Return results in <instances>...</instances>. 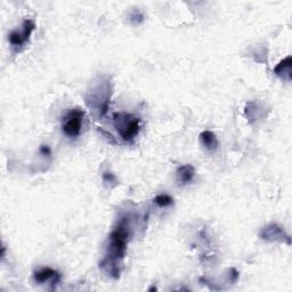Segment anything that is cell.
I'll return each instance as SVG.
<instances>
[{"label":"cell","mask_w":292,"mask_h":292,"mask_svg":"<svg viewBox=\"0 0 292 292\" xmlns=\"http://www.w3.org/2000/svg\"><path fill=\"white\" fill-rule=\"evenodd\" d=\"M129 232V218L124 217L121 218L117 227L111 232L110 237H108L107 252L102 263V266H107L108 273H111V275H114L115 277L120 273L118 264H120L126 256L127 244H128L130 234Z\"/></svg>","instance_id":"6da1fadb"},{"label":"cell","mask_w":292,"mask_h":292,"mask_svg":"<svg viewBox=\"0 0 292 292\" xmlns=\"http://www.w3.org/2000/svg\"><path fill=\"white\" fill-rule=\"evenodd\" d=\"M111 94V83L101 79L100 82H97L91 87L90 91H88L86 103L90 108H93V111L97 112L98 117L103 118L108 110Z\"/></svg>","instance_id":"7a4b0ae2"},{"label":"cell","mask_w":292,"mask_h":292,"mask_svg":"<svg viewBox=\"0 0 292 292\" xmlns=\"http://www.w3.org/2000/svg\"><path fill=\"white\" fill-rule=\"evenodd\" d=\"M114 126L125 142H133L139 133L140 119L129 113H115L113 115Z\"/></svg>","instance_id":"3957f363"},{"label":"cell","mask_w":292,"mask_h":292,"mask_svg":"<svg viewBox=\"0 0 292 292\" xmlns=\"http://www.w3.org/2000/svg\"><path fill=\"white\" fill-rule=\"evenodd\" d=\"M83 117L84 112L80 110V108H73V110L69 111L65 114V117L63 118L62 130L64 135L70 137V138L78 137L80 133H81Z\"/></svg>","instance_id":"277c9868"},{"label":"cell","mask_w":292,"mask_h":292,"mask_svg":"<svg viewBox=\"0 0 292 292\" xmlns=\"http://www.w3.org/2000/svg\"><path fill=\"white\" fill-rule=\"evenodd\" d=\"M260 238L268 242H281V243L290 244V237L284 230L276 224H269L260 232Z\"/></svg>","instance_id":"5b68a950"},{"label":"cell","mask_w":292,"mask_h":292,"mask_svg":"<svg viewBox=\"0 0 292 292\" xmlns=\"http://www.w3.org/2000/svg\"><path fill=\"white\" fill-rule=\"evenodd\" d=\"M195 176V169L191 164H183L176 171V179L179 185H187L193 182Z\"/></svg>","instance_id":"8992f818"},{"label":"cell","mask_w":292,"mask_h":292,"mask_svg":"<svg viewBox=\"0 0 292 292\" xmlns=\"http://www.w3.org/2000/svg\"><path fill=\"white\" fill-rule=\"evenodd\" d=\"M200 140H201L202 145L210 152H214L219 146L217 136L211 130H205V132L200 133Z\"/></svg>","instance_id":"52a82bcc"},{"label":"cell","mask_w":292,"mask_h":292,"mask_svg":"<svg viewBox=\"0 0 292 292\" xmlns=\"http://www.w3.org/2000/svg\"><path fill=\"white\" fill-rule=\"evenodd\" d=\"M291 65H292V58L291 56H288L284 59H282L279 64L274 69V73L276 76L281 77L282 79H286L288 81L291 80Z\"/></svg>","instance_id":"ba28073f"},{"label":"cell","mask_w":292,"mask_h":292,"mask_svg":"<svg viewBox=\"0 0 292 292\" xmlns=\"http://www.w3.org/2000/svg\"><path fill=\"white\" fill-rule=\"evenodd\" d=\"M58 275H59L58 272H56L55 269L51 268V267H44V268L34 272L33 277L37 283H45L46 281H49L51 279H53V277H56Z\"/></svg>","instance_id":"9c48e42d"},{"label":"cell","mask_w":292,"mask_h":292,"mask_svg":"<svg viewBox=\"0 0 292 292\" xmlns=\"http://www.w3.org/2000/svg\"><path fill=\"white\" fill-rule=\"evenodd\" d=\"M8 40H9L10 45H12L13 47H22V46L27 41L26 36H24L22 29H21L20 31L19 30H13L12 32L9 33Z\"/></svg>","instance_id":"30bf717a"},{"label":"cell","mask_w":292,"mask_h":292,"mask_svg":"<svg viewBox=\"0 0 292 292\" xmlns=\"http://www.w3.org/2000/svg\"><path fill=\"white\" fill-rule=\"evenodd\" d=\"M154 203L159 207V208H167L174 203V199L168 194H159L154 198Z\"/></svg>","instance_id":"8fae6325"},{"label":"cell","mask_w":292,"mask_h":292,"mask_svg":"<svg viewBox=\"0 0 292 292\" xmlns=\"http://www.w3.org/2000/svg\"><path fill=\"white\" fill-rule=\"evenodd\" d=\"M103 181L104 183H106V184H114L117 185V177L112 174V172H104L103 175Z\"/></svg>","instance_id":"7c38bea8"},{"label":"cell","mask_w":292,"mask_h":292,"mask_svg":"<svg viewBox=\"0 0 292 292\" xmlns=\"http://www.w3.org/2000/svg\"><path fill=\"white\" fill-rule=\"evenodd\" d=\"M40 153L42 154V156H51V149H49V146L47 145H42L40 146Z\"/></svg>","instance_id":"4fadbf2b"}]
</instances>
